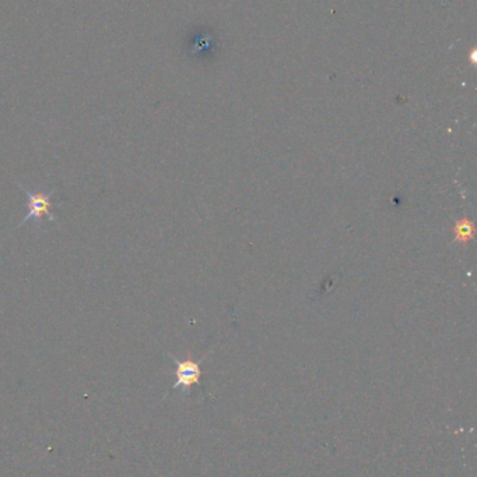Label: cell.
Instances as JSON below:
<instances>
[{
	"mask_svg": "<svg viewBox=\"0 0 477 477\" xmlns=\"http://www.w3.org/2000/svg\"><path fill=\"white\" fill-rule=\"evenodd\" d=\"M18 187L26 194V199H27V202H28V214H27V216H24L21 219V222L17 225V228L23 226L24 224H27L30 221H33L38 228H41V219H43V215H46L48 221L58 222V218L50 212V208H52L50 199H52L55 192H56L55 187L50 189V192H48V193H34V192H30L23 185H18Z\"/></svg>",
	"mask_w": 477,
	"mask_h": 477,
	"instance_id": "6da1fadb",
	"label": "cell"
},
{
	"mask_svg": "<svg viewBox=\"0 0 477 477\" xmlns=\"http://www.w3.org/2000/svg\"><path fill=\"white\" fill-rule=\"evenodd\" d=\"M175 363H176V370H175L176 383L173 384V388H181V390L186 391L195 383L199 381V377H200L199 363L193 361L192 358H188V360H183V361L175 360Z\"/></svg>",
	"mask_w": 477,
	"mask_h": 477,
	"instance_id": "7a4b0ae2",
	"label": "cell"
},
{
	"mask_svg": "<svg viewBox=\"0 0 477 477\" xmlns=\"http://www.w3.org/2000/svg\"><path fill=\"white\" fill-rule=\"evenodd\" d=\"M473 232H475V224L468 218H463L455 225V240L466 243L468 240L472 238Z\"/></svg>",
	"mask_w": 477,
	"mask_h": 477,
	"instance_id": "3957f363",
	"label": "cell"
}]
</instances>
